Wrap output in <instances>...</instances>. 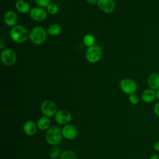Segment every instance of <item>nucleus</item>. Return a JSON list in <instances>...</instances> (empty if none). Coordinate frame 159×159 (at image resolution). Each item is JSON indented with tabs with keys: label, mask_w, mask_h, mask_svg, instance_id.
Masks as SVG:
<instances>
[{
	"label": "nucleus",
	"mask_w": 159,
	"mask_h": 159,
	"mask_svg": "<svg viewBox=\"0 0 159 159\" xmlns=\"http://www.w3.org/2000/svg\"><path fill=\"white\" fill-rule=\"evenodd\" d=\"M9 36L16 43H23L29 39V32L24 25H16L11 27Z\"/></svg>",
	"instance_id": "obj_1"
},
{
	"label": "nucleus",
	"mask_w": 159,
	"mask_h": 159,
	"mask_svg": "<svg viewBox=\"0 0 159 159\" xmlns=\"http://www.w3.org/2000/svg\"><path fill=\"white\" fill-rule=\"evenodd\" d=\"M47 36V31L42 26H35L29 32V39L35 45H39L43 43Z\"/></svg>",
	"instance_id": "obj_2"
},
{
	"label": "nucleus",
	"mask_w": 159,
	"mask_h": 159,
	"mask_svg": "<svg viewBox=\"0 0 159 159\" xmlns=\"http://www.w3.org/2000/svg\"><path fill=\"white\" fill-rule=\"evenodd\" d=\"M62 137L61 130L57 126L50 127L45 134L47 142L52 146H57L58 145L61 141Z\"/></svg>",
	"instance_id": "obj_3"
},
{
	"label": "nucleus",
	"mask_w": 159,
	"mask_h": 159,
	"mask_svg": "<svg viewBox=\"0 0 159 159\" xmlns=\"http://www.w3.org/2000/svg\"><path fill=\"white\" fill-rule=\"evenodd\" d=\"M102 50L101 47L94 44V45L88 47L85 53V57L87 61L91 63H95L100 60L102 57Z\"/></svg>",
	"instance_id": "obj_4"
},
{
	"label": "nucleus",
	"mask_w": 159,
	"mask_h": 159,
	"mask_svg": "<svg viewBox=\"0 0 159 159\" xmlns=\"http://www.w3.org/2000/svg\"><path fill=\"white\" fill-rule=\"evenodd\" d=\"M119 87L124 93L130 95L135 93L137 89V84L132 79L124 78L120 81Z\"/></svg>",
	"instance_id": "obj_5"
},
{
	"label": "nucleus",
	"mask_w": 159,
	"mask_h": 159,
	"mask_svg": "<svg viewBox=\"0 0 159 159\" xmlns=\"http://www.w3.org/2000/svg\"><path fill=\"white\" fill-rule=\"evenodd\" d=\"M1 59L2 63L7 66L13 65L17 59L16 52L12 48H4L1 53Z\"/></svg>",
	"instance_id": "obj_6"
},
{
	"label": "nucleus",
	"mask_w": 159,
	"mask_h": 159,
	"mask_svg": "<svg viewBox=\"0 0 159 159\" xmlns=\"http://www.w3.org/2000/svg\"><path fill=\"white\" fill-rule=\"evenodd\" d=\"M42 113L47 117L55 116L57 112V108L55 103L50 100H45L43 101L40 106Z\"/></svg>",
	"instance_id": "obj_7"
},
{
	"label": "nucleus",
	"mask_w": 159,
	"mask_h": 159,
	"mask_svg": "<svg viewBox=\"0 0 159 159\" xmlns=\"http://www.w3.org/2000/svg\"><path fill=\"white\" fill-rule=\"evenodd\" d=\"M30 17L37 22H42L47 18V12L43 8L37 7H33L30 9L29 12Z\"/></svg>",
	"instance_id": "obj_8"
},
{
	"label": "nucleus",
	"mask_w": 159,
	"mask_h": 159,
	"mask_svg": "<svg viewBox=\"0 0 159 159\" xmlns=\"http://www.w3.org/2000/svg\"><path fill=\"white\" fill-rule=\"evenodd\" d=\"M72 119L71 113L65 109H60L57 111L55 115V120L56 122L60 125L68 124Z\"/></svg>",
	"instance_id": "obj_9"
},
{
	"label": "nucleus",
	"mask_w": 159,
	"mask_h": 159,
	"mask_svg": "<svg viewBox=\"0 0 159 159\" xmlns=\"http://www.w3.org/2000/svg\"><path fill=\"white\" fill-rule=\"evenodd\" d=\"M97 5L99 9L106 14L113 12L116 8L114 0H98Z\"/></svg>",
	"instance_id": "obj_10"
},
{
	"label": "nucleus",
	"mask_w": 159,
	"mask_h": 159,
	"mask_svg": "<svg viewBox=\"0 0 159 159\" xmlns=\"http://www.w3.org/2000/svg\"><path fill=\"white\" fill-rule=\"evenodd\" d=\"M63 137L70 140H74L78 136V130L73 125L66 124L64 125L61 130Z\"/></svg>",
	"instance_id": "obj_11"
},
{
	"label": "nucleus",
	"mask_w": 159,
	"mask_h": 159,
	"mask_svg": "<svg viewBox=\"0 0 159 159\" xmlns=\"http://www.w3.org/2000/svg\"><path fill=\"white\" fill-rule=\"evenodd\" d=\"M17 19V15L14 11H7L4 15V22L9 27H12L16 25Z\"/></svg>",
	"instance_id": "obj_12"
},
{
	"label": "nucleus",
	"mask_w": 159,
	"mask_h": 159,
	"mask_svg": "<svg viewBox=\"0 0 159 159\" xmlns=\"http://www.w3.org/2000/svg\"><path fill=\"white\" fill-rule=\"evenodd\" d=\"M141 99L145 103H151L157 99L156 91L150 88L144 89L141 93Z\"/></svg>",
	"instance_id": "obj_13"
},
{
	"label": "nucleus",
	"mask_w": 159,
	"mask_h": 159,
	"mask_svg": "<svg viewBox=\"0 0 159 159\" xmlns=\"http://www.w3.org/2000/svg\"><path fill=\"white\" fill-rule=\"evenodd\" d=\"M147 83L149 88L155 91L159 89V73L153 72L150 74L147 78Z\"/></svg>",
	"instance_id": "obj_14"
},
{
	"label": "nucleus",
	"mask_w": 159,
	"mask_h": 159,
	"mask_svg": "<svg viewBox=\"0 0 159 159\" xmlns=\"http://www.w3.org/2000/svg\"><path fill=\"white\" fill-rule=\"evenodd\" d=\"M37 129V123L31 120L25 122L23 126V130L24 133L29 136L34 135L36 133Z\"/></svg>",
	"instance_id": "obj_15"
},
{
	"label": "nucleus",
	"mask_w": 159,
	"mask_h": 159,
	"mask_svg": "<svg viewBox=\"0 0 159 159\" xmlns=\"http://www.w3.org/2000/svg\"><path fill=\"white\" fill-rule=\"evenodd\" d=\"M15 7L18 12L22 14L29 13L30 6L28 2L24 0H17L15 2Z\"/></svg>",
	"instance_id": "obj_16"
},
{
	"label": "nucleus",
	"mask_w": 159,
	"mask_h": 159,
	"mask_svg": "<svg viewBox=\"0 0 159 159\" xmlns=\"http://www.w3.org/2000/svg\"><path fill=\"white\" fill-rule=\"evenodd\" d=\"M37 125L39 130L42 131L47 130L50 126V120L47 117H42L37 120Z\"/></svg>",
	"instance_id": "obj_17"
},
{
	"label": "nucleus",
	"mask_w": 159,
	"mask_h": 159,
	"mask_svg": "<svg viewBox=\"0 0 159 159\" xmlns=\"http://www.w3.org/2000/svg\"><path fill=\"white\" fill-rule=\"evenodd\" d=\"M62 31L61 27L58 24H52L47 29V34L51 36H57Z\"/></svg>",
	"instance_id": "obj_18"
},
{
	"label": "nucleus",
	"mask_w": 159,
	"mask_h": 159,
	"mask_svg": "<svg viewBox=\"0 0 159 159\" xmlns=\"http://www.w3.org/2000/svg\"><path fill=\"white\" fill-rule=\"evenodd\" d=\"M83 42L87 47H91L95 44V38L91 34H86L83 38Z\"/></svg>",
	"instance_id": "obj_19"
},
{
	"label": "nucleus",
	"mask_w": 159,
	"mask_h": 159,
	"mask_svg": "<svg viewBox=\"0 0 159 159\" xmlns=\"http://www.w3.org/2000/svg\"><path fill=\"white\" fill-rule=\"evenodd\" d=\"M60 159H77V156L73 151L65 150L60 154Z\"/></svg>",
	"instance_id": "obj_20"
},
{
	"label": "nucleus",
	"mask_w": 159,
	"mask_h": 159,
	"mask_svg": "<svg viewBox=\"0 0 159 159\" xmlns=\"http://www.w3.org/2000/svg\"><path fill=\"white\" fill-rule=\"evenodd\" d=\"M48 156L52 159H56L59 156H60V152L59 148L57 147L56 146H54L52 147L48 153Z\"/></svg>",
	"instance_id": "obj_21"
},
{
	"label": "nucleus",
	"mask_w": 159,
	"mask_h": 159,
	"mask_svg": "<svg viewBox=\"0 0 159 159\" xmlns=\"http://www.w3.org/2000/svg\"><path fill=\"white\" fill-rule=\"evenodd\" d=\"M47 12L50 15H55L58 12V7L54 3H50L47 7Z\"/></svg>",
	"instance_id": "obj_22"
},
{
	"label": "nucleus",
	"mask_w": 159,
	"mask_h": 159,
	"mask_svg": "<svg viewBox=\"0 0 159 159\" xmlns=\"http://www.w3.org/2000/svg\"><path fill=\"white\" fill-rule=\"evenodd\" d=\"M129 101L132 104L136 105L139 102L140 98L139 96L135 93L129 95Z\"/></svg>",
	"instance_id": "obj_23"
},
{
	"label": "nucleus",
	"mask_w": 159,
	"mask_h": 159,
	"mask_svg": "<svg viewBox=\"0 0 159 159\" xmlns=\"http://www.w3.org/2000/svg\"><path fill=\"white\" fill-rule=\"evenodd\" d=\"M35 2L39 7L47 8V7L51 3V0H35Z\"/></svg>",
	"instance_id": "obj_24"
},
{
	"label": "nucleus",
	"mask_w": 159,
	"mask_h": 159,
	"mask_svg": "<svg viewBox=\"0 0 159 159\" xmlns=\"http://www.w3.org/2000/svg\"><path fill=\"white\" fill-rule=\"evenodd\" d=\"M153 112L154 114L159 117V101L156 102L153 106Z\"/></svg>",
	"instance_id": "obj_25"
},
{
	"label": "nucleus",
	"mask_w": 159,
	"mask_h": 159,
	"mask_svg": "<svg viewBox=\"0 0 159 159\" xmlns=\"http://www.w3.org/2000/svg\"><path fill=\"white\" fill-rule=\"evenodd\" d=\"M153 148H154L155 151L159 153V140H157L154 143Z\"/></svg>",
	"instance_id": "obj_26"
},
{
	"label": "nucleus",
	"mask_w": 159,
	"mask_h": 159,
	"mask_svg": "<svg viewBox=\"0 0 159 159\" xmlns=\"http://www.w3.org/2000/svg\"><path fill=\"white\" fill-rule=\"evenodd\" d=\"M86 1L89 4L94 5V4H97L98 0H86Z\"/></svg>",
	"instance_id": "obj_27"
},
{
	"label": "nucleus",
	"mask_w": 159,
	"mask_h": 159,
	"mask_svg": "<svg viewBox=\"0 0 159 159\" xmlns=\"http://www.w3.org/2000/svg\"><path fill=\"white\" fill-rule=\"evenodd\" d=\"M4 47H5V42H4V40L2 38H1V39H0V48H1V50H2Z\"/></svg>",
	"instance_id": "obj_28"
},
{
	"label": "nucleus",
	"mask_w": 159,
	"mask_h": 159,
	"mask_svg": "<svg viewBox=\"0 0 159 159\" xmlns=\"http://www.w3.org/2000/svg\"><path fill=\"white\" fill-rule=\"evenodd\" d=\"M149 159H159V154H153L150 156Z\"/></svg>",
	"instance_id": "obj_29"
},
{
	"label": "nucleus",
	"mask_w": 159,
	"mask_h": 159,
	"mask_svg": "<svg viewBox=\"0 0 159 159\" xmlns=\"http://www.w3.org/2000/svg\"><path fill=\"white\" fill-rule=\"evenodd\" d=\"M156 97H157V99H158L159 101V89L156 90Z\"/></svg>",
	"instance_id": "obj_30"
},
{
	"label": "nucleus",
	"mask_w": 159,
	"mask_h": 159,
	"mask_svg": "<svg viewBox=\"0 0 159 159\" xmlns=\"http://www.w3.org/2000/svg\"><path fill=\"white\" fill-rule=\"evenodd\" d=\"M129 1H134V0H129Z\"/></svg>",
	"instance_id": "obj_31"
}]
</instances>
